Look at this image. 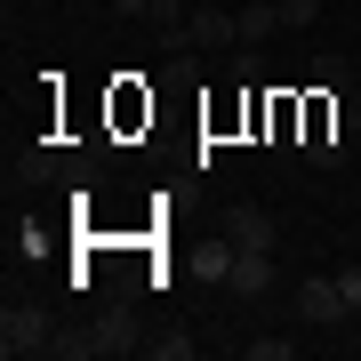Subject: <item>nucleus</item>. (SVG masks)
<instances>
[{"mask_svg":"<svg viewBox=\"0 0 361 361\" xmlns=\"http://www.w3.org/2000/svg\"><path fill=\"white\" fill-rule=\"evenodd\" d=\"M145 8H153V0H113V16H121V25H145Z\"/></svg>","mask_w":361,"mask_h":361,"instance_id":"4468645a","label":"nucleus"},{"mask_svg":"<svg viewBox=\"0 0 361 361\" xmlns=\"http://www.w3.org/2000/svg\"><path fill=\"white\" fill-rule=\"evenodd\" d=\"M313 89H329V97H353V65H337V56H322V65H313Z\"/></svg>","mask_w":361,"mask_h":361,"instance_id":"1a4fd4ad","label":"nucleus"},{"mask_svg":"<svg viewBox=\"0 0 361 361\" xmlns=\"http://www.w3.org/2000/svg\"><path fill=\"white\" fill-rule=\"evenodd\" d=\"M16 8H56V0H16Z\"/></svg>","mask_w":361,"mask_h":361,"instance_id":"dca6fc26","label":"nucleus"},{"mask_svg":"<svg viewBox=\"0 0 361 361\" xmlns=\"http://www.w3.org/2000/svg\"><path fill=\"white\" fill-rule=\"evenodd\" d=\"M56 345V322H49V313H40V305H16V297H8V305H0V353H49Z\"/></svg>","mask_w":361,"mask_h":361,"instance_id":"f257e3e1","label":"nucleus"},{"mask_svg":"<svg viewBox=\"0 0 361 361\" xmlns=\"http://www.w3.org/2000/svg\"><path fill=\"white\" fill-rule=\"evenodd\" d=\"M225 241H233V249H273V209L233 201V209H225Z\"/></svg>","mask_w":361,"mask_h":361,"instance_id":"20e7f679","label":"nucleus"},{"mask_svg":"<svg viewBox=\"0 0 361 361\" xmlns=\"http://www.w3.org/2000/svg\"><path fill=\"white\" fill-rule=\"evenodd\" d=\"M145 353H153V361H193V353H201V337L169 329V337H145Z\"/></svg>","mask_w":361,"mask_h":361,"instance_id":"6e6552de","label":"nucleus"},{"mask_svg":"<svg viewBox=\"0 0 361 361\" xmlns=\"http://www.w3.org/2000/svg\"><path fill=\"white\" fill-rule=\"evenodd\" d=\"M97 353H145V337H137V313L129 305H113L97 322Z\"/></svg>","mask_w":361,"mask_h":361,"instance_id":"423d86ee","label":"nucleus"},{"mask_svg":"<svg viewBox=\"0 0 361 361\" xmlns=\"http://www.w3.org/2000/svg\"><path fill=\"white\" fill-rule=\"evenodd\" d=\"M273 32H281V8L273 0H241V49H265Z\"/></svg>","mask_w":361,"mask_h":361,"instance_id":"0eeeda50","label":"nucleus"},{"mask_svg":"<svg viewBox=\"0 0 361 361\" xmlns=\"http://www.w3.org/2000/svg\"><path fill=\"white\" fill-rule=\"evenodd\" d=\"M49 353H56V361H89V353H97V329H56Z\"/></svg>","mask_w":361,"mask_h":361,"instance_id":"9d476101","label":"nucleus"},{"mask_svg":"<svg viewBox=\"0 0 361 361\" xmlns=\"http://www.w3.org/2000/svg\"><path fill=\"white\" fill-rule=\"evenodd\" d=\"M225 289H233V297H265V289H273V249H233Z\"/></svg>","mask_w":361,"mask_h":361,"instance_id":"39448f33","label":"nucleus"},{"mask_svg":"<svg viewBox=\"0 0 361 361\" xmlns=\"http://www.w3.org/2000/svg\"><path fill=\"white\" fill-rule=\"evenodd\" d=\"M345 113H353V129H361V73H353V97H345Z\"/></svg>","mask_w":361,"mask_h":361,"instance_id":"2eb2a0df","label":"nucleus"},{"mask_svg":"<svg viewBox=\"0 0 361 361\" xmlns=\"http://www.w3.org/2000/svg\"><path fill=\"white\" fill-rule=\"evenodd\" d=\"M241 353H249V361H289V353H297V337H249Z\"/></svg>","mask_w":361,"mask_h":361,"instance_id":"9b49d317","label":"nucleus"},{"mask_svg":"<svg viewBox=\"0 0 361 361\" xmlns=\"http://www.w3.org/2000/svg\"><path fill=\"white\" fill-rule=\"evenodd\" d=\"M337 289H345V305L361 313V265H345V273H337Z\"/></svg>","mask_w":361,"mask_h":361,"instance_id":"ddd939ff","label":"nucleus"},{"mask_svg":"<svg viewBox=\"0 0 361 361\" xmlns=\"http://www.w3.org/2000/svg\"><path fill=\"white\" fill-rule=\"evenodd\" d=\"M289 313L305 329H329V322H345V289H337V273H313V281H297V297H289Z\"/></svg>","mask_w":361,"mask_h":361,"instance_id":"f03ea898","label":"nucleus"},{"mask_svg":"<svg viewBox=\"0 0 361 361\" xmlns=\"http://www.w3.org/2000/svg\"><path fill=\"white\" fill-rule=\"evenodd\" d=\"M185 40H193L201 56H233L241 49V8H193L185 16Z\"/></svg>","mask_w":361,"mask_h":361,"instance_id":"7ed1b4c3","label":"nucleus"},{"mask_svg":"<svg viewBox=\"0 0 361 361\" xmlns=\"http://www.w3.org/2000/svg\"><path fill=\"white\" fill-rule=\"evenodd\" d=\"M273 8H281V25H313V16H322V0H273Z\"/></svg>","mask_w":361,"mask_h":361,"instance_id":"f8f14e48","label":"nucleus"}]
</instances>
